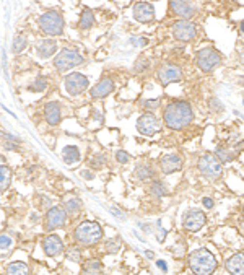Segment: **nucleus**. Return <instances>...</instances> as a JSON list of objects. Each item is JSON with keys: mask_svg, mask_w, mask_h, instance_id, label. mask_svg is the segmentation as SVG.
<instances>
[{"mask_svg": "<svg viewBox=\"0 0 244 275\" xmlns=\"http://www.w3.org/2000/svg\"><path fill=\"white\" fill-rule=\"evenodd\" d=\"M62 156L67 165H72V163H77L80 160V150L73 145H67V147H64Z\"/></svg>", "mask_w": 244, "mask_h": 275, "instance_id": "25", "label": "nucleus"}, {"mask_svg": "<svg viewBox=\"0 0 244 275\" xmlns=\"http://www.w3.org/2000/svg\"><path fill=\"white\" fill-rule=\"evenodd\" d=\"M147 67H148V62H147V60H142V59H140L139 64H137V70H139V72H140V70H145Z\"/></svg>", "mask_w": 244, "mask_h": 275, "instance_id": "45", "label": "nucleus"}, {"mask_svg": "<svg viewBox=\"0 0 244 275\" xmlns=\"http://www.w3.org/2000/svg\"><path fill=\"white\" fill-rule=\"evenodd\" d=\"M145 256H147V259H153L155 254L152 253V251H145Z\"/></svg>", "mask_w": 244, "mask_h": 275, "instance_id": "47", "label": "nucleus"}, {"mask_svg": "<svg viewBox=\"0 0 244 275\" xmlns=\"http://www.w3.org/2000/svg\"><path fill=\"white\" fill-rule=\"evenodd\" d=\"M12 46H13V52H17V54L21 52V51L26 48V39L23 38V36H17V38L13 39Z\"/></svg>", "mask_w": 244, "mask_h": 275, "instance_id": "35", "label": "nucleus"}, {"mask_svg": "<svg viewBox=\"0 0 244 275\" xmlns=\"http://www.w3.org/2000/svg\"><path fill=\"white\" fill-rule=\"evenodd\" d=\"M65 222H67V213L60 207L49 208L48 213H46V228L49 231L55 230V228H62L65 225Z\"/></svg>", "mask_w": 244, "mask_h": 275, "instance_id": "13", "label": "nucleus"}, {"mask_svg": "<svg viewBox=\"0 0 244 275\" xmlns=\"http://www.w3.org/2000/svg\"><path fill=\"white\" fill-rule=\"evenodd\" d=\"M159 129H161V122H159V119L155 114L147 113L140 116L137 120V130L145 137H152V135L159 132Z\"/></svg>", "mask_w": 244, "mask_h": 275, "instance_id": "10", "label": "nucleus"}, {"mask_svg": "<svg viewBox=\"0 0 244 275\" xmlns=\"http://www.w3.org/2000/svg\"><path fill=\"white\" fill-rule=\"evenodd\" d=\"M109 212H111L114 217H119L121 220H125V213L122 212V210H119V208H116V207H109Z\"/></svg>", "mask_w": 244, "mask_h": 275, "instance_id": "40", "label": "nucleus"}, {"mask_svg": "<svg viewBox=\"0 0 244 275\" xmlns=\"http://www.w3.org/2000/svg\"><path fill=\"white\" fill-rule=\"evenodd\" d=\"M116 160L122 163V165H125L129 160H130V156H129V153L127 152H124V150H117L116 152Z\"/></svg>", "mask_w": 244, "mask_h": 275, "instance_id": "37", "label": "nucleus"}, {"mask_svg": "<svg viewBox=\"0 0 244 275\" xmlns=\"http://www.w3.org/2000/svg\"><path fill=\"white\" fill-rule=\"evenodd\" d=\"M239 28H241V33H244V20L239 23Z\"/></svg>", "mask_w": 244, "mask_h": 275, "instance_id": "49", "label": "nucleus"}, {"mask_svg": "<svg viewBox=\"0 0 244 275\" xmlns=\"http://www.w3.org/2000/svg\"><path fill=\"white\" fill-rule=\"evenodd\" d=\"M239 62L244 65V49L241 51V54H239Z\"/></svg>", "mask_w": 244, "mask_h": 275, "instance_id": "48", "label": "nucleus"}, {"mask_svg": "<svg viewBox=\"0 0 244 275\" xmlns=\"http://www.w3.org/2000/svg\"><path fill=\"white\" fill-rule=\"evenodd\" d=\"M44 118L48 120L49 125H57L60 122V108H59V103L51 101L46 104L44 108Z\"/></svg>", "mask_w": 244, "mask_h": 275, "instance_id": "20", "label": "nucleus"}, {"mask_svg": "<svg viewBox=\"0 0 244 275\" xmlns=\"http://www.w3.org/2000/svg\"><path fill=\"white\" fill-rule=\"evenodd\" d=\"M135 178L140 181H148L153 178V170L148 163H139L135 168Z\"/></svg>", "mask_w": 244, "mask_h": 275, "instance_id": "24", "label": "nucleus"}, {"mask_svg": "<svg viewBox=\"0 0 244 275\" xmlns=\"http://www.w3.org/2000/svg\"><path fill=\"white\" fill-rule=\"evenodd\" d=\"M103 238V228L96 222H83L75 230V240L83 246H93Z\"/></svg>", "mask_w": 244, "mask_h": 275, "instance_id": "3", "label": "nucleus"}, {"mask_svg": "<svg viewBox=\"0 0 244 275\" xmlns=\"http://www.w3.org/2000/svg\"><path fill=\"white\" fill-rule=\"evenodd\" d=\"M105 163H106V155H103V153H96L95 156L90 158V168L100 170V168L105 166Z\"/></svg>", "mask_w": 244, "mask_h": 275, "instance_id": "32", "label": "nucleus"}, {"mask_svg": "<svg viewBox=\"0 0 244 275\" xmlns=\"http://www.w3.org/2000/svg\"><path fill=\"white\" fill-rule=\"evenodd\" d=\"M80 205H82V202H80V199L77 197H70L65 200V210H67L69 213H77L80 210Z\"/></svg>", "mask_w": 244, "mask_h": 275, "instance_id": "30", "label": "nucleus"}, {"mask_svg": "<svg viewBox=\"0 0 244 275\" xmlns=\"http://www.w3.org/2000/svg\"><path fill=\"white\" fill-rule=\"evenodd\" d=\"M150 192H152L155 197H165V195L168 194V189L161 181H155V183L152 184V188H150Z\"/></svg>", "mask_w": 244, "mask_h": 275, "instance_id": "29", "label": "nucleus"}, {"mask_svg": "<svg viewBox=\"0 0 244 275\" xmlns=\"http://www.w3.org/2000/svg\"><path fill=\"white\" fill-rule=\"evenodd\" d=\"M82 176H83L85 179H93V178H95V174H93L91 171H83Z\"/></svg>", "mask_w": 244, "mask_h": 275, "instance_id": "46", "label": "nucleus"}, {"mask_svg": "<svg viewBox=\"0 0 244 275\" xmlns=\"http://www.w3.org/2000/svg\"><path fill=\"white\" fill-rule=\"evenodd\" d=\"M166 235H168V231L161 226V220L158 218L157 220V238H158L159 243H163V241L166 240Z\"/></svg>", "mask_w": 244, "mask_h": 275, "instance_id": "36", "label": "nucleus"}, {"mask_svg": "<svg viewBox=\"0 0 244 275\" xmlns=\"http://www.w3.org/2000/svg\"><path fill=\"white\" fill-rule=\"evenodd\" d=\"M112 90H114V82H112L111 78H103L100 83H96V85L91 88L90 95L91 98H105L109 95Z\"/></svg>", "mask_w": 244, "mask_h": 275, "instance_id": "19", "label": "nucleus"}, {"mask_svg": "<svg viewBox=\"0 0 244 275\" xmlns=\"http://www.w3.org/2000/svg\"><path fill=\"white\" fill-rule=\"evenodd\" d=\"M210 106H212V108H215L217 111H223L225 109V106L222 104V103H218V100H212V101H210Z\"/></svg>", "mask_w": 244, "mask_h": 275, "instance_id": "42", "label": "nucleus"}, {"mask_svg": "<svg viewBox=\"0 0 244 275\" xmlns=\"http://www.w3.org/2000/svg\"><path fill=\"white\" fill-rule=\"evenodd\" d=\"M43 249H44V253L48 254V256L54 258V256H57V254L62 253V249H64L62 240H60L57 235L46 236V240L43 241Z\"/></svg>", "mask_w": 244, "mask_h": 275, "instance_id": "18", "label": "nucleus"}, {"mask_svg": "<svg viewBox=\"0 0 244 275\" xmlns=\"http://www.w3.org/2000/svg\"><path fill=\"white\" fill-rule=\"evenodd\" d=\"M225 269L231 275H244V253H234L227 259Z\"/></svg>", "mask_w": 244, "mask_h": 275, "instance_id": "17", "label": "nucleus"}, {"mask_svg": "<svg viewBox=\"0 0 244 275\" xmlns=\"http://www.w3.org/2000/svg\"><path fill=\"white\" fill-rule=\"evenodd\" d=\"M142 106H143V109L153 111V109H157L159 106V100H147V101L142 103Z\"/></svg>", "mask_w": 244, "mask_h": 275, "instance_id": "38", "label": "nucleus"}, {"mask_svg": "<svg viewBox=\"0 0 244 275\" xmlns=\"http://www.w3.org/2000/svg\"><path fill=\"white\" fill-rule=\"evenodd\" d=\"M83 62H85L83 55L78 54V51H75V49H62L57 57L54 59L55 69L60 72H65V70H69V69H72L75 65H80Z\"/></svg>", "mask_w": 244, "mask_h": 275, "instance_id": "7", "label": "nucleus"}, {"mask_svg": "<svg viewBox=\"0 0 244 275\" xmlns=\"http://www.w3.org/2000/svg\"><path fill=\"white\" fill-rule=\"evenodd\" d=\"M165 124L173 130H181L187 127L194 119V111L187 101H174L166 106L163 114Z\"/></svg>", "mask_w": 244, "mask_h": 275, "instance_id": "1", "label": "nucleus"}, {"mask_svg": "<svg viewBox=\"0 0 244 275\" xmlns=\"http://www.w3.org/2000/svg\"><path fill=\"white\" fill-rule=\"evenodd\" d=\"M239 83H241V85L244 86V75H243L241 78H239Z\"/></svg>", "mask_w": 244, "mask_h": 275, "instance_id": "50", "label": "nucleus"}, {"mask_svg": "<svg viewBox=\"0 0 244 275\" xmlns=\"http://www.w3.org/2000/svg\"><path fill=\"white\" fill-rule=\"evenodd\" d=\"M7 275H30V269L25 262H12L7 267Z\"/></svg>", "mask_w": 244, "mask_h": 275, "instance_id": "27", "label": "nucleus"}, {"mask_svg": "<svg viewBox=\"0 0 244 275\" xmlns=\"http://www.w3.org/2000/svg\"><path fill=\"white\" fill-rule=\"evenodd\" d=\"M119 249H121V240H119V238H111V240L106 241V251H107V253L116 254Z\"/></svg>", "mask_w": 244, "mask_h": 275, "instance_id": "33", "label": "nucleus"}, {"mask_svg": "<svg viewBox=\"0 0 244 275\" xmlns=\"http://www.w3.org/2000/svg\"><path fill=\"white\" fill-rule=\"evenodd\" d=\"M157 265H158L159 269H161V272H163V274H166V272H168V265H166L165 260L158 259V260H157Z\"/></svg>", "mask_w": 244, "mask_h": 275, "instance_id": "43", "label": "nucleus"}, {"mask_svg": "<svg viewBox=\"0 0 244 275\" xmlns=\"http://www.w3.org/2000/svg\"><path fill=\"white\" fill-rule=\"evenodd\" d=\"M158 78L163 85H170V83L182 80V70H181L179 65H176V64H165L159 67Z\"/></svg>", "mask_w": 244, "mask_h": 275, "instance_id": "12", "label": "nucleus"}, {"mask_svg": "<svg viewBox=\"0 0 244 275\" xmlns=\"http://www.w3.org/2000/svg\"><path fill=\"white\" fill-rule=\"evenodd\" d=\"M36 51H37V55H39V57L48 59L55 52V51H57V43L52 39H43V41L37 43Z\"/></svg>", "mask_w": 244, "mask_h": 275, "instance_id": "21", "label": "nucleus"}, {"mask_svg": "<svg viewBox=\"0 0 244 275\" xmlns=\"http://www.w3.org/2000/svg\"><path fill=\"white\" fill-rule=\"evenodd\" d=\"M134 18L139 23H150L155 20L153 5L148 2H137L134 5Z\"/></svg>", "mask_w": 244, "mask_h": 275, "instance_id": "14", "label": "nucleus"}, {"mask_svg": "<svg viewBox=\"0 0 244 275\" xmlns=\"http://www.w3.org/2000/svg\"><path fill=\"white\" fill-rule=\"evenodd\" d=\"M238 155V152H234L233 148H229V147H225V145H218L217 147V150H215V156L218 158V161L222 163H229V161H233L234 158H236Z\"/></svg>", "mask_w": 244, "mask_h": 275, "instance_id": "22", "label": "nucleus"}, {"mask_svg": "<svg viewBox=\"0 0 244 275\" xmlns=\"http://www.w3.org/2000/svg\"><path fill=\"white\" fill-rule=\"evenodd\" d=\"M173 34H174L176 39L187 43V41H192L197 36V26H195V23H192V21L179 20L173 25Z\"/></svg>", "mask_w": 244, "mask_h": 275, "instance_id": "11", "label": "nucleus"}, {"mask_svg": "<svg viewBox=\"0 0 244 275\" xmlns=\"http://www.w3.org/2000/svg\"><path fill=\"white\" fill-rule=\"evenodd\" d=\"M80 251H78V248H70L69 251H67V258L70 259V260H73V262H78L80 260Z\"/></svg>", "mask_w": 244, "mask_h": 275, "instance_id": "39", "label": "nucleus"}, {"mask_svg": "<svg viewBox=\"0 0 244 275\" xmlns=\"http://www.w3.org/2000/svg\"><path fill=\"white\" fill-rule=\"evenodd\" d=\"M205 222H207V215L202 210H199V208H191L182 217V226H184L186 231L191 233L199 231L205 225Z\"/></svg>", "mask_w": 244, "mask_h": 275, "instance_id": "8", "label": "nucleus"}, {"mask_svg": "<svg viewBox=\"0 0 244 275\" xmlns=\"http://www.w3.org/2000/svg\"><path fill=\"white\" fill-rule=\"evenodd\" d=\"M12 183V170L5 165H0V192L8 189Z\"/></svg>", "mask_w": 244, "mask_h": 275, "instance_id": "26", "label": "nucleus"}, {"mask_svg": "<svg viewBox=\"0 0 244 275\" xmlns=\"http://www.w3.org/2000/svg\"><path fill=\"white\" fill-rule=\"evenodd\" d=\"M39 28L48 36H60L64 33V18L57 10L46 12L39 18Z\"/></svg>", "mask_w": 244, "mask_h": 275, "instance_id": "5", "label": "nucleus"}, {"mask_svg": "<svg viewBox=\"0 0 244 275\" xmlns=\"http://www.w3.org/2000/svg\"><path fill=\"white\" fill-rule=\"evenodd\" d=\"M13 246V240L12 236L8 235H0V253H5Z\"/></svg>", "mask_w": 244, "mask_h": 275, "instance_id": "34", "label": "nucleus"}, {"mask_svg": "<svg viewBox=\"0 0 244 275\" xmlns=\"http://www.w3.org/2000/svg\"><path fill=\"white\" fill-rule=\"evenodd\" d=\"M187 264H189L191 272L194 275H213L215 270L218 269L217 258L207 248L192 251L187 258Z\"/></svg>", "mask_w": 244, "mask_h": 275, "instance_id": "2", "label": "nucleus"}, {"mask_svg": "<svg viewBox=\"0 0 244 275\" xmlns=\"http://www.w3.org/2000/svg\"><path fill=\"white\" fill-rule=\"evenodd\" d=\"M83 274L85 275H105V267H103L101 260L90 259L83 265Z\"/></svg>", "mask_w": 244, "mask_h": 275, "instance_id": "23", "label": "nucleus"}, {"mask_svg": "<svg viewBox=\"0 0 244 275\" xmlns=\"http://www.w3.org/2000/svg\"><path fill=\"white\" fill-rule=\"evenodd\" d=\"M64 86H65V91H67L69 95H72V96L82 95V93L88 88V78L83 75V73L73 72V73H70V75L65 77Z\"/></svg>", "mask_w": 244, "mask_h": 275, "instance_id": "9", "label": "nucleus"}, {"mask_svg": "<svg viewBox=\"0 0 244 275\" xmlns=\"http://www.w3.org/2000/svg\"><path fill=\"white\" fill-rule=\"evenodd\" d=\"M130 43H132L134 46H145V44H148V39L147 38H139V39L132 38L130 39Z\"/></svg>", "mask_w": 244, "mask_h": 275, "instance_id": "41", "label": "nucleus"}, {"mask_svg": "<svg viewBox=\"0 0 244 275\" xmlns=\"http://www.w3.org/2000/svg\"><path fill=\"white\" fill-rule=\"evenodd\" d=\"M195 62H197V67H199L202 72L209 73V72L215 70V69L222 64V54L213 48H204V49L197 51Z\"/></svg>", "mask_w": 244, "mask_h": 275, "instance_id": "4", "label": "nucleus"}, {"mask_svg": "<svg viewBox=\"0 0 244 275\" xmlns=\"http://www.w3.org/2000/svg\"><path fill=\"white\" fill-rule=\"evenodd\" d=\"M48 88V80L44 77H37L35 82L30 85V91H44Z\"/></svg>", "mask_w": 244, "mask_h": 275, "instance_id": "31", "label": "nucleus"}, {"mask_svg": "<svg viewBox=\"0 0 244 275\" xmlns=\"http://www.w3.org/2000/svg\"><path fill=\"white\" fill-rule=\"evenodd\" d=\"M199 171L204 176H207L210 179H218L220 176L223 174V166L222 163L218 161V158L213 155V153H204L199 158Z\"/></svg>", "mask_w": 244, "mask_h": 275, "instance_id": "6", "label": "nucleus"}, {"mask_svg": "<svg viewBox=\"0 0 244 275\" xmlns=\"http://www.w3.org/2000/svg\"><path fill=\"white\" fill-rule=\"evenodd\" d=\"M204 207L205 208H213V199H210V197H204Z\"/></svg>", "mask_w": 244, "mask_h": 275, "instance_id": "44", "label": "nucleus"}, {"mask_svg": "<svg viewBox=\"0 0 244 275\" xmlns=\"http://www.w3.org/2000/svg\"><path fill=\"white\" fill-rule=\"evenodd\" d=\"M170 8L176 17H179L184 21L195 15V5L191 2H170Z\"/></svg>", "mask_w": 244, "mask_h": 275, "instance_id": "16", "label": "nucleus"}, {"mask_svg": "<svg viewBox=\"0 0 244 275\" xmlns=\"http://www.w3.org/2000/svg\"><path fill=\"white\" fill-rule=\"evenodd\" d=\"M159 166H161V171L165 174L176 173V171H179L182 168V158L177 153H170V155H165L161 158Z\"/></svg>", "mask_w": 244, "mask_h": 275, "instance_id": "15", "label": "nucleus"}, {"mask_svg": "<svg viewBox=\"0 0 244 275\" xmlns=\"http://www.w3.org/2000/svg\"><path fill=\"white\" fill-rule=\"evenodd\" d=\"M243 104H244V103H243Z\"/></svg>", "mask_w": 244, "mask_h": 275, "instance_id": "51", "label": "nucleus"}, {"mask_svg": "<svg viewBox=\"0 0 244 275\" xmlns=\"http://www.w3.org/2000/svg\"><path fill=\"white\" fill-rule=\"evenodd\" d=\"M93 25H95V17H93L91 10L85 8V10L82 12V18H80L78 26L82 28V30H90Z\"/></svg>", "mask_w": 244, "mask_h": 275, "instance_id": "28", "label": "nucleus"}]
</instances>
